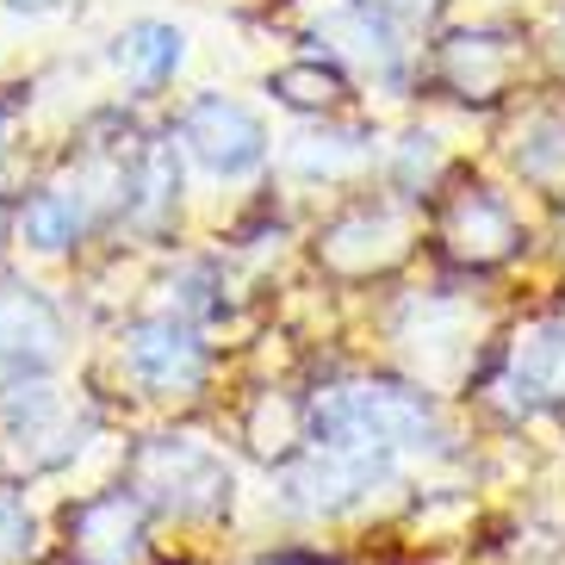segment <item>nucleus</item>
Here are the masks:
<instances>
[{
    "label": "nucleus",
    "instance_id": "1",
    "mask_svg": "<svg viewBox=\"0 0 565 565\" xmlns=\"http://www.w3.org/2000/svg\"><path fill=\"white\" fill-rule=\"evenodd\" d=\"M317 448H361V454H448L454 435L423 385L404 380H349L305 404Z\"/></svg>",
    "mask_w": 565,
    "mask_h": 565
},
{
    "label": "nucleus",
    "instance_id": "2",
    "mask_svg": "<svg viewBox=\"0 0 565 565\" xmlns=\"http://www.w3.org/2000/svg\"><path fill=\"white\" fill-rule=\"evenodd\" d=\"M231 460L200 441V435H150L143 448L125 460V491L137 510H162L181 522H205V515L231 510Z\"/></svg>",
    "mask_w": 565,
    "mask_h": 565
},
{
    "label": "nucleus",
    "instance_id": "3",
    "mask_svg": "<svg viewBox=\"0 0 565 565\" xmlns=\"http://www.w3.org/2000/svg\"><path fill=\"white\" fill-rule=\"evenodd\" d=\"M87 416L68 411V398L44 380H19L0 392V454L19 472H56L87 448Z\"/></svg>",
    "mask_w": 565,
    "mask_h": 565
},
{
    "label": "nucleus",
    "instance_id": "4",
    "mask_svg": "<svg viewBox=\"0 0 565 565\" xmlns=\"http://www.w3.org/2000/svg\"><path fill=\"white\" fill-rule=\"evenodd\" d=\"M118 361H125L137 392H150V398H193L212 373V349L181 317H137L118 335Z\"/></svg>",
    "mask_w": 565,
    "mask_h": 565
},
{
    "label": "nucleus",
    "instance_id": "5",
    "mask_svg": "<svg viewBox=\"0 0 565 565\" xmlns=\"http://www.w3.org/2000/svg\"><path fill=\"white\" fill-rule=\"evenodd\" d=\"M392 460L385 454H361V448H305L299 460H286L280 472V503L292 515H342L366 498L392 484Z\"/></svg>",
    "mask_w": 565,
    "mask_h": 565
},
{
    "label": "nucleus",
    "instance_id": "6",
    "mask_svg": "<svg viewBox=\"0 0 565 565\" xmlns=\"http://www.w3.org/2000/svg\"><path fill=\"white\" fill-rule=\"evenodd\" d=\"M181 143L217 181H243V174H255L267 162V125L243 100H224V94H200V100L186 106Z\"/></svg>",
    "mask_w": 565,
    "mask_h": 565
},
{
    "label": "nucleus",
    "instance_id": "7",
    "mask_svg": "<svg viewBox=\"0 0 565 565\" xmlns=\"http://www.w3.org/2000/svg\"><path fill=\"white\" fill-rule=\"evenodd\" d=\"M411 236L416 231L404 205H354V212L330 217L317 231V262L342 280H373V274H385L411 255Z\"/></svg>",
    "mask_w": 565,
    "mask_h": 565
},
{
    "label": "nucleus",
    "instance_id": "8",
    "mask_svg": "<svg viewBox=\"0 0 565 565\" xmlns=\"http://www.w3.org/2000/svg\"><path fill=\"white\" fill-rule=\"evenodd\" d=\"M435 236L466 267H498L510 255H522V243H529L515 205L503 193H491V186H460V193H448V205L435 217Z\"/></svg>",
    "mask_w": 565,
    "mask_h": 565
},
{
    "label": "nucleus",
    "instance_id": "9",
    "mask_svg": "<svg viewBox=\"0 0 565 565\" xmlns=\"http://www.w3.org/2000/svg\"><path fill=\"white\" fill-rule=\"evenodd\" d=\"M491 398L510 416H541V411H565V323H529V330L510 342L498 380H491Z\"/></svg>",
    "mask_w": 565,
    "mask_h": 565
},
{
    "label": "nucleus",
    "instance_id": "10",
    "mask_svg": "<svg viewBox=\"0 0 565 565\" xmlns=\"http://www.w3.org/2000/svg\"><path fill=\"white\" fill-rule=\"evenodd\" d=\"M68 559L75 565H143L150 559V529L131 491H94L68 503Z\"/></svg>",
    "mask_w": 565,
    "mask_h": 565
},
{
    "label": "nucleus",
    "instance_id": "11",
    "mask_svg": "<svg viewBox=\"0 0 565 565\" xmlns=\"http://www.w3.org/2000/svg\"><path fill=\"white\" fill-rule=\"evenodd\" d=\"M510 75H515V38L510 32L472 25V32H448L435 44V82L472 106H491L510 87Z\"/></svg>",
    "mask_w": 565,
    "mask_h": 565
},
{
    "label": "nucleus",
    "instance_id": "12",
    "mask_svg": "<svg viewBox=\"0 0 565 565\" xmlns=\"http://www.w3.org/2000/svg\"><path fill=\"white\" fill-rule=\"evenodd\" d=\"M63 311H56L38 286L25 280H0V361L44 373L63 354Z\"/></svg>",
    "mask_w": 565,
    "mask_h": 565
},
{
    "label": "nucleus",
    "instance_id": "13",
    "mask_svg": "<svg viewBox=\"0 0 565 565\" xmlns=\"http://www.w3.org/2000/svg\"><path fill=\"white\" fill-rule=\"evenodd\" d=\"M317 38L330 44L335 56H349V63L373 68V75H385V82H398L404 75V44H398V25H392V13H373L366 0H349V7H335L323 25H317Z\"/></svg>",
    "mask_w": 565,
    "mask_h": 565
},
{
    "label": "nucleus",
    "instance_id": "14",
    "mask_svg": "<svg viewBox=\"0 0 565 565\" xmlns=\"http://www.w3.org/2000/svg\"><path fill=\"white\" fill-rule=\"evenodd\" d=\"M174 205H181V156H174L168 137H150L125 168V205L118 212L131 217L137 231H156Z\"/></svg>",
    "mask_w": 565,
    "mask_h": 565
},
{
    "label": "nucleus",
    "instance_id": "15",
    "mask_svg": "<svg viewBox=\"0 0 565 565\" xmlns=\"http://www.w3.org/2000/svg\"><path fill=\"white\" fill-rule=\"evenodd\" d=\"M181 56H186V38L174 25H162V19H137V25H125L113 38V68L137 87H162L181 68Z\"/></svg>",
    "mask_w": 565,
    "mask_h": 565
},
{
    "label": "nucleus",
    "instance_id": "16",
    "mask_svg": "<svg viewBox=\"0 0 565 565\" xmlns=\"http://www.w3.org/2000/svg\"><path fill=\"white\" fill-rule=\"evenodd\" d=\"M366 162H373V131H361V125H330V131L292 137V168L305 181H349Z\"/></svg>",
    "mask_w": 565,
    "mask_h": 565
},
{
    "label": "nucleus",
    "instance_id": "17",
    "mask_svg": "<svg viewBox=\"0 0 565 565\" xmlns=\"http://www.w3.org/2000/svg\"><path fill=\"white\" fill-rule=\"evenodd\" d=\"M82 231H87V205L68 186H44V193H32V200L19 205V236L44 255H63Z\"/></svg>",
    "mask_w": 565,
    "mask_h": 565
},
{
    "label": "nucleus",
    "instance_id": "18",
    "mask_svg": "<svg viewBox=\"0 0 565 565\" xmlns=\"http://www.w3.org/2000/svg\"><path fill=\"white\" fill-rule=\"evenodd\" d=\"M515 174L553 200H565V118L541 113L515 131Z\"/></svg>",
    "mask_w": 565,
    "mask_h": 565
},
{
    "label": "nucleus",
    "instance_id": "19",
    "mask_svg": "<svg viewBox=\"0 0 565 565\" xmlns=\"http://www.w3.org/2000/svg\"><path fill=\"white\" fill-rule=\"evenodd\" d=\"M249 448L262 454V460H299V441H311V416H305V404L280 398V392H267L262 404L249 411Z\"/></svg>",
    "mask_w": 565,
    "mask_h": 565
},
{
    "label": "nucleus",
    "instance_id": "20",
    "mask_svg": "<svg viewBox=\"0 0 565 565\" xmlns=\"http://www.w3.org/2000/svg\"><path fill=\"white\" fill-rule=\"evenodd\" d=\"M267 94L280 106H292V113H330L342 94H349V82H342V68L323 63V56H305V63H286L267 75Z\"/></svg>",
    "mask_w": 565,
    "mask_h": 565
},
{
    "label": "nucleus",
    "instance_id": "21",
    "mask_svg": "<svg viewBox=\"0 0 565 565\" xmlns=\"http://www.w3.org/2000/svg\"><path fill=\"white\" fill-rule=\"evenodd\" d=\"M441 174V143H435L429 131H411L392 150V181H398V193H423V186Z\"/></svg>",
    "mask_w": 565,
    "mask_h": 565
},
{
    "label": "nucleus",
    "instance_id": "22",
    "mask_svg": "<svg viewBox=\"0 0 565 565\" xmlns=\"http://www.w3.org/2000/svg\"><path fill=\"white\" fill-rule=\"evenodd\" d=\"M168 292H181V299H174V311H168V317H181V323H193V317H212V311H224V299H212V292H217L212 267H181V274L168 280Z\"/></svg>",
    "mask_w": 565,
    "mask_h": 565
},
{
    "label": "nucleus",
    "instance_id": "23",
    "mask_svg": "<svg viewBox=\"0 0 565 565\" xmlns=\"http://www.w3.org/2000/svg\"><path fill=\"white\" fill-rule=\"evenodd\" d=\"M38 547V522L32 510L13 498V491H0V559H25Z\"/></svg>",
    "mask_w": 565,
    "mask_h": 565
},
{
    "label": "nucleus",
    "instance_id": "24",
    "mask_svg": "<svg viewBox=\"0 0 565 565\" xmlns=\"http://www.w3.org/2000/svg\"><path fill=\"white\" fill-rule=\"evenodd\" d=\"M541 44H547L553 68H559V75H565V7H559V13L547 19V38H541Z\"/></svg>",
    "mask_w": 565,
    "mask_h": 565
},
{
    "label": "nucleus",
    "instance_id": "25",
    "mask_svg": "<svg viewBox=\"0 0 565 565\" xmlns=\"http://www.w3.org/2000/svg\"><path fill=\"white\" fill-rule=\"evenodd\" d=\"M366 7H373V13H385V7H404V13H429L435 0H366Z\"/></svg>",
    "mask_w": 565,
    "mask_h": 565
},
{
    "label": "nucleus",
    "instance_id": "26",
    "mask_svg": "<svg viewBox=\"0 0 565 565\" xmlns=\"http://www.w3.org/2000/svg\"><path fill=\"white\" fill-rule=\"evenodd\" d=\"M13 13H51V7H63V0H7Z\"/></svg>",
    "mask_w": 565,
    "mask_h": 565
},
{
    "label": "nucleus",
    "instance_id": "27",
    "mask_svg": "<svg viewBox=\"0 0 565 565\" xmlns=\"http://www.w3.org/2000/svg\"><path fill=\"white\" fill-rule=\"evenodd\" d=\"M7 143H13V113L0 106V162H7Z\"/></svg>",
    "mask_w": 565,
    "mask_h": 565
}]
</instances>
